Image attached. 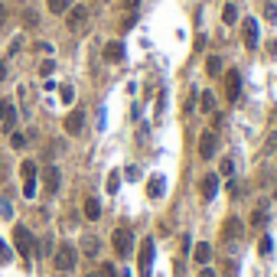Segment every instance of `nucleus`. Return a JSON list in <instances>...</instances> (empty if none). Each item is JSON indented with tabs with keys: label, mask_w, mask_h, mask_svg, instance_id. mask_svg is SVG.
<instances>
[{
	"label": "nucleus",
	"mask_w": 277,
	"mask_h": 277,
	"mask_svg": "<svg viewBox=\"0 0 277 277\" xmlns=\"http://www.w3.org/2000/svg\"><path fill=\"white\" fill-rule=\"evenodd\" d=\"M75 261H78V251H75V248L69 245V241H62V245L55 248V255H53V264L59 267V271H65V274H69V271L75 267Z\"/></svg>",
	"instance_id": "obj_1"
},
{
	"label": "nucleus",
	"mask_w": 277,
	"mask_h": 277,
	"mask_svg": "<svg viewBox=\"0 0 277 277\" xmlns=\"http://www.w3.org/2000/svg\"><path fill=\"white\" fill-rule=\"evenodd\" d=\"M13 245L20 251V258H30L33 255V232L26 225H13Z\"/></svg>",
	"instance_id": "obj_2"
},
{
	"label": "nucleus",
	"mask_w": 277,
	"mask_h": 277,
	"mask_svg": "<svg viewBox=\"0 0 277 277\" xmlns=\"http://www.w3.org/2000/svg\"><path fill=\"white\" fill-rule=\"evenodd\" d=\"M20 176H23V196L33 199V196H36V163H33V160H23Z\"/></svg>",
	"instance_id": "obj_3"
},
{
	"label": "nucleus",
	"mask_w": 277,
	"mask_h": 277,
	"mask_svg": "<svg viewBox=\"0 0 277 277\" xmlns=\"http://www.w3.org/2000/svg\"><path fill=\"white\" fill-rule=\"evenodd\" d=\"M88 23V7H82V3H72L69 10H65V26L69 30H82Z\"/></svg>",
	"instance_id": "obj_4"
},
{
	"label": "nucleus",
	"mask_w": 277,
	"mask_h": 277,
	"mask_svg": "<svg viewBox=\"0 0 277 277\" xmlns=\"http://www.w3.org/2000/svg\"><path fill=\"white\" fill-rule=\"evenodd\" d=\"M111 241H114V251H117L121 258H128V255H130V245H134V238H130L128 228H114Z\"/></svg>",
	"instance_id": "obj_5"
},
{
	"label": "nucleus",
	"mask_w": 277,
	"mask_h": 277,
	"mask_svg": "<svg viewBox=\"0 0 277 277\" xmlns=\"http://www.w3.org/2000/svg\"><path fill=\"white\" fill-rule=\"evenodd\" d=\"M0 124L7 130H13V124H17V105H13V98H0Z\"/></svg>",
	"instance_id": "obj_6"
},
{
	"label": "nucleus",
	"mask_w": 277,
	"mask_h": 277,
	"mask_svg": "<svg viewBox=\"0 0 277 277\" xmlns=\"http://www.w3.org/2000/svg\"><path fill=\"white\" fill-rule=\"evenodd\" d=\"M43 186H46V192H59V186H62V173H59L55 163H49V166L43 170Z\"/></svg>",
	"instance_id": "obj_7"
},
{
	"label": "nucleus",
	"mask_w": 277,
	"mask_h": 277,
	"mask_svg": "<svg viewBox=\"0 0 277 277\" xmlns=\"http://www.w3.org/2000/svg\"><path fill=\"white\" fill-rule=\"evenodd\" d=\"M150 271H153V238H147L140 245V274L150 277Z\"/></svg>",
	"instance_id": "obj_8"
},
{
	"label": "nucleus",
	"mask_w": 277,
	"mask_h": 277,
	"mask_svg": "<svg viewBox=\"0 0 277 277\" xmlns=\"http://www.w3.org/2000/svg\"><path fill=\"white\" fill-rule=\"evenodd\" d=\"M215 150H219V137H215L212 130H205L203 137H199V157L209 160V157H215Z\"/></svg>",
	"instance_id": "obj_9"
},
{
	"label": "nucleus",
	"mask_w": 277,
	"mask_h": 277,
	"mask_svg": "<svg viewBox=\"0 0 277 277\" xmlns=\"http://www.w3.org/2000/svg\"><path fill=\"white\" fill-rule=\"evenodd\" d=\"M225 92H228V98H232V101L241 95V75L235 72V69H232V72H225Z\"/></svg>",
	"instance_id": "obj_10"
},
{
	"label": "nucleus",
	"mask_w": 277,
	"mask_h": 277,
	"mask_svg": "<svg viewBox=\"0 0 277 277\" xmlns=\"http://www.w3.org/2000/svg\"><path fill=\"white\" fill-rule=\"evenodd\" d=\"M82 128H85V111H78V108L69 111V117H65V130H69V134H78Z\"/></svg>",
	"instance_id": "obj_11"
},
{
	"label": "nucleus",
	"mask_w": 277,
	"mask_h": 277,
	"mask_svg": "<svg viewBox=\"0 0 277 277\" xmlns=\"http://www.w3.org/2000/svg\"><path fill=\"white\" fill-rule=\"evenodd\" d=\"M192 258H196V264H209L212 261V245L209 241H199V245L192 248Z\"/></svg>",
	"instance_id": "obj_12"
},
{
	"label": "nucleus",
	"mask_w": 277,
	"mask_h": 277,
	"mask_svg": "<svg viewBox=\"0 0 277 277\" xmlns=\"http://www.w3.org/2000/svg\"><path fill=\"white\" fill-rule=\"evenodd\" d=\"M105 59H108V62H121V59H124V46L117 43V39L105 43Z\"/></svg>",
	"instance_id": "obj_13"
},
{
	"label": "nucleus",
	"mask_w": 277,
	"mask_h": 277,
	"mask_svg": "<svg viewBox=\"0 0 277 277\" xmlns=\"http://www.w3.org/2000/svg\"><path fill=\"white\" fill-rule=\"evenodd\" d=\"M147 192H150V199H160L163 192H166V180H163V176H150Z\"/></svg>",
	"instance_id": "obj_14"
},
{
	"label": "nucleus",
	"mask_w": 277,
	"mask_h": 277,
	"mask_svg": "<svg viewBox=\"0 0 277 277\" xmlns=\"http://www.w3.org/2000/svg\"><path fill=\"white\" fill-rule=\"evenodd\" d=\"M245 46L258 49V20H245Z\"/></svg>",
	"instance_id": "obj_15"
},
{
	"label": "nucleus",
	"mask_w": 277,
	"mask_h": 277,
	"mask_svg": "<svg viewBox=\"0 0 277 277\" xmlns=\"http://www.w3.org/2000/svg\"><path fill=\"white\" fill-rule=\"evenodd\" d=\"M215 192H219V176L209 173V176H203V196L205 199H215Z\"/></svg>",
	"instance_id": "obj_16"
},
{
	"label": "nucleus",
	"mask_w": 277,
	"mask_h": 277,
	"mask_svg": "<svg viewBox=\"0 0 277 277\" xmlns=\"http://www.w3.org/2000/svg\"><path fill=\"white\" fill-rule=\"evenodd\" d=\"M85 219H92V222L101 219V203H98L95 196H88V199H85Z\"/></svg>",
	"instance_id": "obj_17"
},
{
	"label": "nucleus",
	"mask_w": 277,
	"mask_h": 277,
	"mask_svg": "<svg viewBox=\"0 0 277 277\" xmlns=\"http://www.w3.org/2000/svg\"><path fill=\"white\" fill-rule=\"evenodd\" d=\"M199 108H203V114H212L215 111V95L212 92H203V95H199Z\"/></svg>",
	"instance_id": "obj_18"
},
{
	"label": "nucleus",
	"mask_w": 277,
	"mask_h": 277,
	"mask_svg": "<svg viewBox=\"0 0 277 277\" xmlns=\"http://www.w3.org/2000/svg\"><path fill=\"white\" fill-rule=\"evenodd\" d=\"M46 7H49V10H53L55 17H62V13L69 10V7H72V0H46Z\"/></svg>",
	"instance_id": "obj_19"
},
{
	"label": "nucleus",
	"mask_w": 277,
	"mask_h": 277,
	"mask_svg": "<svg viewBox=\"0 0 277 277\" xmlns=\"http://www.w3.org/2000/svg\"><path fill=\"white\" fill-rule=\"evenodd\" d=\"M235 20H238V7H235V3H225V10H222V23H225V26H235Z\"/></svg>",
	"instance_id": "obj_20"
},
{
	"label": "nucleus",
	"mask_w": 277,
	"mask_h": 277,
	"mask_svg": "<svg viewBox=\"0 0 277 277\" xmlns=\"http://www.w3.org/2000/svg\"><path fill=\"white\" fill-rule=\"evenodd\" d=\"M205 72L209 75H222V59H219V55H209V59H205Z\"/></svg>",
	"instance_id": "obj_21"
},
{
	"label": "nucleus",
	"mask_w": 277,
	"mask_h": 277,
	"mask_svg": "<svg viewBox=\"0 0 277 277\" xmlns=\"http://www.w3.org/2000/svg\"><path fill=\"white\" fill-rule=\"evenodd\" d=\"M98 248H101V245H98V238H95V235H88L85 241H82V251H85V255H92V258L98 255Z\"/></svg>",
	"instance_id": "obj_22"
},
{
	"label": "nucleus",
	"mask_w": 277,
	"mask_h": 277,
	"mask_svg": "<svg viewBox=\"0 0 277 277\" xmlns=\"http://www.w3.org/2000/svg\"><path fill=\"white\" fill-rule=\"evenodd\" d=\"M23 26H26V30L39 26V17H36V10H23Z\"/></svg>",
	"instance_id": "obj_23"
},
{
	"label": "nucleus",
	"mask_w": 277,
	"mask_h": 277,
	"mask_svg": "<svg viewBox=\"0 0 277 277\" xmlns=\"http://www.w3.org/2000/svg\"><path fill=\"white\" fill-rule=\"evenodd\" d=\"M225 235H228V238H232V235H241V222H238V219H228V222H225Z\"/></svg>",
	"instance_id": "obj_24"
},
{
	"label": "nucleus",
	"mask_w": 277,
	"mask_h": 277,
	"mask_svg": "<svg viewBox=\"0 0 277 277\" xmlns=\"http://www.w3.org/2000/svg\"><path fill=\"white\" fill-rule=\"evenodd\" d=\"M59 98H62V105H72V101H75V88H72V85H62Z\"/></svg>",
	"instance_id": "obj_25"
},
{
	"label": "nucleus",
	"mask_w": 277,
	"mask_h": 277,
	"mask_svg": "<svg viewBox=\"0 0 277 277\" xmlns=\"http://www.w3.org/2000/svg\"><path fill=\"white\" fill-rule=\"evenodd\" d=\"M117 186H121V173H108V192H117Z\"/></svg>",
	"instance_id": "obj_26"
},
{
	"label": "nucleus",
	"mask_w": 277,
	"mask_h": 277,
	"mask_svg": "<svg viewBox=\"0 0 277 277\" xmlns=\"http://www.w3.org/2000/svg\"><path fill=\"white\" fill-rule=\"evenodd\" d=\"M271 235H264V238H261V241H258V255H271Z\"/></svg>",
	"instance_id": "obj_27"
},
{
	"label": "nucleus",
	"mask_w": 277,
	"mask_h": 277,
	"mask_svg": "<svg viewBox=\"0 0 277 277\" xmlns=\"http://www.w3.org/2000/svg\"><path fill=\"white\" fill-rule=\"evenodd\" d=\"M10 144H13V147H17V150H23V147H26V134H17V130H13Z\"/></svg>",
	"instance_id": "obj_28"
},
{
	"label": "nucleus",
	"mask_w": 277,
	"mask_h": 277,
	"mask_svg": "<svg viewBox=\"0 0 277 277\" xmlns=\"http://www.w3.org/2000/svg\"><path fill=\"white\" fill-rule=\"evenodd\" d=\"M53 69H55V62H53V59H43V65H39V72H43V75H53Z\"/></svg>",
	"instance_id": "obj_29"
},
{
	"label": "nucleus",
	"mask_w": 277,
	"mask_h": 277,
	"mask_svg": "<svg viewBox=\"0 0 277 277\" xmlns=\"http://www.w3.org/2000/svg\"><path fill=\"white\" fill-rule=\"evenodd\" d=\"M251 222H255V225H264L267 222V212H264V209H258V212L251 215Z\"/></svg>",
	"instance_id": "obj_30"
},
{
	"label": "nucleus",
	"mask_w": 277,
	"mask_h": 277,
	"mask_svg": "<svg viewBox=\"0 0 277 277\" xmlns=\"http://www.w3.org/2000/svg\"><path fill=\"white\" fill-rule=\"evenodd\" d=\"M235 173V163L232 160H222V176H232Z\"/></svg>",
	"instance_id": "obj_31"
},
{
	"label": "nucleus",
	"mask_w": 277,
	"mask_h": 277,
	"mask_svg": "<svg viewBox=\"0 0 277 277\" xmlns=\"http://www.w3.org/2000/svg\"><path fill=\"white\" fill-rule=\"evenodd\" d=\"M264 17H267V20H277V7H274V3H267V10H264Z\"/></svg>",
	"instance_id": "obj_32"
},
{
	"label": "nucleus",
	"mask_w": 277,
	"mask_h": 277,
	"mask_svg": "<svg viewBox=\"0 0 277 277\" xmlns=\"http://www.w3.org/2000/svg\"><path fill=\"white\" fill-rule=\"evenodd\" d=\"M101 277H114V267H111V264H105V267H101Z\"/></svg>",
	"instance_id": "obj_33"
},
{
	"label": "nucleus",
	"mask_w": 277,
	"mask_h": 277,
	"mask_svg": "<svg viewBox=\"0 0 277 277\" xmlns=\"http://www.w3.org/2000/svg\"><path fill=\"white\" fill-rule=\"evenodd\" d=\"M7 78V62H0V82Z\"/></svg>",
	"instance_id": "obj_34"
},
{
	"label": "nucleus",
	"mask_w": 277,
	"mask_h": 277,
	"mask_svg": "<svg viewBox=\"0 0 277 277\" xmlns=\"http://www.w3.org/2000/svg\"><path fill=\"white\" fill-rule=\"evenodd\" d=\"M137 3H140V0H124V7H128V10H134Z\"/></svg>",
	"instance_id": "obj_35"
},
{
	"label": "nucleus",
	"mask_w": 277,
	"mask_h": 277,
	"mask_svg": "<svg viewBox=\"0 0 277 277\" xmlns=\"http://www.w3.org/2000/svg\"><path fill=\"white\" fill-rule=\"evenodd\" d=\"M267 49H271V53L277 55V39H271V43H267Z\"/></svg>",
	"instance_id": "obj_36"
},
{
	"label": "nucleus",
	"mask_w": 277,
	"mask_h": 277,
	"mask_svg": "<svg viewBox=\"0 0 277 277\" xmlns=\"http://www.w3.org/2000/svg\"><path fill=\"white\" fill-rule=\"evenodd\" d=\"M3 20H7V10H3V7H0V23H3Z\"/></svg>",
	"instance_id": "obj_37"
},
{
	"label": "nucleus",
	"mask_w": 277,
	"mask_h": 277,
	"mask_svg": "<svg viewBox=\"0 0 277 277\" xmlns=\"http://www.w3.org/2000/svg\"><path fill=\"white\" fill-rule=\"evenodd\" d=\"M199 277H215V274H212V271H203V274H199Z\"/></svg>",
	"instance_id": "obj_38"
},
{
	"label": "nucleus",
	"mask_w": 277,
	"mask_h": 277,
	"mask_svg": "<svg viewBox=\"0 0 277 277\" xmlns=\"http://www.w3.org/2000/svg\"><path fill=\"white\" fill-rule=\"evenodd\" d=\"M85 277H101V271H92V274H85Z\"/></svg>",
	"instance_id": "obj_39"
},
{
	"label": "nucleus",
	"mask_w": 277,
	"mask_h": 277,
	"mask_svg": "<svg viewBox=\"0 0 277 277\" xmlns=\"http://www.w3.org/2000/svg\"><path fill=\"white\" fill-rule=\"evenodd\" d=\"M0 255H7V251H3V241H0Z\"/></svg>",
	"instance_id": "obj_40"
}]
</instances>
